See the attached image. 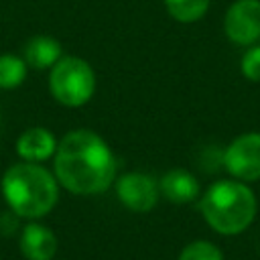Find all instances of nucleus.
Segmentation results:
<instances>
[{
    "label": "nucleus",
    "instance_id": "obj_1",
    "mask_svg": "<svg viewBox=\"0 0 260 260\" xmlns=\"http://www.w3.org/2000/svg\"><path fill=\"white\" fill-rule=\"evenodd\" d=\"M55 177L75 195L104 193L116 177V156L108 142L87 128L67 132L55 150Z\"/></svg>",
    "mask_w": 260,
    "mask_h": 260
},
{
    "label": "nucleus",
    "instance_id": "obj_2",
    "mask_svg": "<svg viewBox=\"0 0 260 260\" xmlns=\"http://www.w3.org/2000/svg\"><path fill=\"white\" fill-rule=\"evenodd\" d=\"M2 195L8 207L28 219L47 215L59 199V181L39 162H16L2 175Z\"/></svg>",
    "mask_w": 260,
    "mask_h": 260
},
{
    "label": "nucleus",
    "instance_id": "obj_3",
    "mask_svg": "<svg viewBox=\"0 0 260 260\" xmlns=\"http://www.w3.org/2000/svg\"><path fill=\"white\" fill-rule=\"evenodd\" d=\"M199 207L205 221L223 236L244 232L256 217V197L240 181L213 183L205 191Z\"/></svg>",
    "mask_w": 260,
    "mask_h": 260
},
{
    "label": "nucleus",
    "instance_id": "obj_4",
    "mask_svg": "<svg viewBox=\"0 0 260 260\" xmlns=\"http://www.w3.org/2000/svg\"><path fill=\"white\" fill-rule=\"evenodd\" d=\"M51 95L67 108L85 106L95 91V73L81 57H61L49 73Z\"/></svg>",
    "mask_w": 260,
    "mask_h": 260
},
{
    "label": "nucleus",
    "instance_id": "obj_5",
    "mask_svg": "<svg viewBox=\"0 0 260 260\" xmlns=\"http://www.w3.org/2000/svg\"><path fill=\"white\" fill-rule=\"evenodd\" d=\"M223 165L240 181L260 179V134L248 132L238 136L223 154Z\"/></svg>",
    "mask_w": 260,
    "mask_h": 260
},
{
    "label": "nucleus",
    "instance_id": "obj_6",
    "mask_svg": "<svg viewBox=\"0 0 260 260\" xmlns=\"http://www.w3.org/2000/svg\"><path fill=\"white\" fill-rule=\"evenodd\" d=\"M225 35L236 45H252L260 39V0H236L223 20Z\"/></svg>",
    "mask_w": 260,
    "mask_h": 260
},
{
    "label": "nucleus",
    "instance_id": "obj_7",
    "mask_svg": "<svg viewBox=\"0 0 260 260\" xmlns=\"http://www.w3.org/2000/svg\"><path fill=\"white\" fill-rule=\"evenodd\" d=\"M158 183L144 173H126L116 181V195L124 207L136 213L150 211L158 201Z\"/></svg>",
    "mask_w": 260,
    "mask_h": 260
},
{
    "label": "nucleus",
    "instance_id": "obj_8",
    "mask_svg": "<svg viewBox=\"0 0 260 260\" xmlns=\"http://www.w3.org/2000/svg\"><path fill=\"white\" fill-rule=\"evenodd\" d=\"M57 150V140L51 130L43 126L26 128L16 138V152L26 162H43Z\"/></svg>",
    "mask_w": 260,
    "mask_h": 260
},
{
    "label": "nucleus",
    "instance_id": "obj_9",
    "mask_svg": "<svg viewBox=\"0 0 260 260\" xmlns=\"http://www.w3.org/2000/svg\"><path fill=\"white\" fill-rule=\"evenodd\" d=\"M20 252L26 260H51L57 252V238L43 223H26L20 236Z\"/></svg>",
    "mask_w": 260,
    "mask_h": 260
},
{
    "label": "nucleus",
    "instance_id": "obj_10",
    "mask_svg": "<svg viewBox=\"0 0 260 260\" xmlns=\"http://www.w3.org/2000/svg\"><path fill=\"white\" fill-rule=\"evenodd\" d=\"M158 191L173 203H189L199 195V183L189 171L173 169L162 175Z\"/></svg>",
    "mask_w": 260,
    "mask_h": 260
},
{
    "label": "nucleus",
    "instance_id": "obj_11",
    "mask_svg": "<svg viewBox=\"0 0 260 260\" xmlns=\"http://www.w3.org/2000/svg\"><path fill=\"white\" fill-rule=\"evenodd\" d=\"M63 57L61 43L47 35H37L24 45V61L32 69H51Z\"/></svg>",
    "mask_w": 260,
    "mask_h": 260
},
{
    "label": "nucleus",
    "instance_id": "obj_12",
    "mask_svg": "<svg viewBox=\"0 0 260 260\" xmlns=\"http://www.w3.org/2000/svg\"><path fill=\"white\" fill-rule=\"evenodd\" d=\"M26 73H28V65L22 57L10 53L0 55V89H14L22 85Z\"/></svg>",
    "mask_w": 260,
    "mask_h": 260
},
{
    "label": "nucleus",
    "instance_id": "obj_13",
    "mask_svg": "<svg viewBox=\"0 0 260 260\" xmlns=\"http://www.w3.org/2000/svg\"><path fill=\"white\" fill-rule=\"evenodd\" d=\"M211 0H165L167 12L179 22H195L205 16Z\"/></svg>",
    "mask_w": 260,
    "mask_h": 260
},
{
    "label": "nucleus",
    "instance_id": "obj_14",
    "mask_svg": "<svg viewBox=\"0 0 260 260\" xmlns=\"http://www.w3.org/2000/svg\"><path fill=\"white\" fill-rule=\"evenodd\" d=\"M179 260H223V256L215 244L199 240L185 246L183 252L179 254Z\"/></svg>",
    "mask_w": 260,
    "mask_h": 260
},
{
    "label": "nucleus",
    "instance_id": "obj_15",
    "mask_svg": "<svg viewBox=\"0 0 260 260\" xmlns=\"http://www.w3.org/2000/svg\"><path fill=\"white\" fill-rule=\"evenodd\" d=\"M242 73L250 81H260V47H252L242 57Z\"/></svg>",
    "mask_w": 260,
    "mask_h": 260
}]
</instances>
